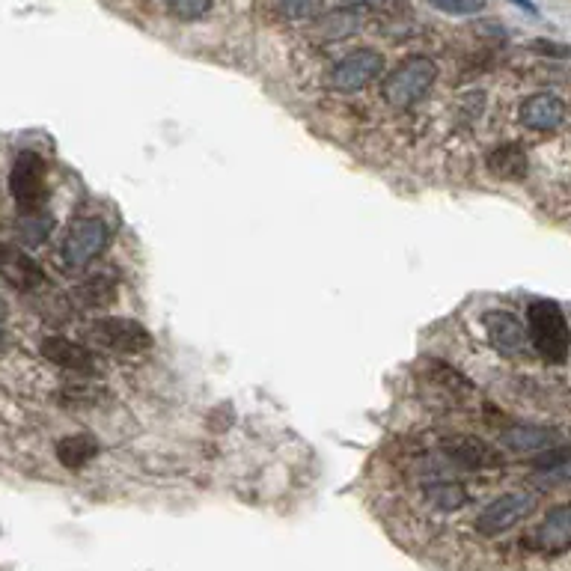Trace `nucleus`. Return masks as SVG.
<instances>
[{
	"label": "nucleus",
	"instance_id": "f257e3e1",
	"mask_svg": "<svg viewBox=\"0 0 571 571\" xmlns=\"http://www.w3.org/2000/svg\"><path fill=\"white\" fill-rule=\"evenodd\" d=\"M435 81H438V66H435L429 57L414 54V57L402 60V63L384 78L381 96H384V102H387L390 108L408 111V108L420 105V102L429 96V90L435 87Z\"/></svg>",
	"mask_w": 571,
	"mask_h": 571
},
{
	"label": "nucleus",
	"instance_id": "f03ea898",
	"mask_svg": "<svg viewBox=\"0 0 571 571\" xmlns=\"http://www.w3.org/2000/svg\"><path fill=\"white\" fill-rule=\"evenodd\" d=\"M527 337L548 363H566L571 351V328L554 301H536L527 310Z\"/></svg>",
	"mask_w": 571,
	"mask_h": 571
},
{
	"label": "nucleus",
	"instance_id": "7ed1b4c3",
	"mask_svg": "<svg viewBox=\"0 0 571 571\" xmlns=\"http://www.w3.org/2000/svg\"><path fill=\"white\" fill-rule=\"evenodd\" d=\"M9 191L18 203V212L27 215H42L48 203V167L45 158L36 152H21L9 170Z\"/></svg>",
	"mask_w": 571,
	"mask_h": 571
},
{
	"label": "nucleus",
	"instance_id": "20e7f679",
	"mask_svg": "<svg viewBox=\"0 0 571 571\" xmlns=\"http://www.w3.org/2000/svg\"><path fill=\"white\" fill-rule=\"evenodd\" d=\"M536 512V497L527 491H509L494 497L479 515H476V530L482 536H500L512 527H518L521 521H527Z\"/></svg>",
	"mask_w": 571,
	"mask_h": 571
},
{
	"label": "nucleus",
	"instance_id": "39448f33",
	"mask_svg": "<svg viewBox=\"0 0 571 571\" xmlns=\"http://www.w3.org/2000/svg\"><path fill=\"white\" fill-rule=\"evenodd\" d=\"M90 337L116 354H143L152 348V334L134 319L122 316H102L90 325Z\"/></svg>",
	"mask_w": 571,
	"mask_h": 571
},
{
	"label": "nucleus",
	"instance_id": "423d86ee",
	"mask_svg": "<svg viewBox=\"0 0 571 571\" xmlns=\"http://www.w3.org/2000/svg\"><path fill=\"white\" fill-rule=\"evenodd\" d=\"M108 247V227L99 218H78L69 224L63 241V259L69 268H84L99 259Z\"/></svg>",
	"mask_w": 571,
	"mask_h": 571
},
{
	"label": "nucleus",
	"instance_id": "0eeeda50",
	"mask_svg": "<svg viewBox=\"0 0 571 571\" xmlns=\"http://www.w3.org/2000/svg\"><path fill=\"white\" fill-rule=\"evenodd\" d=\"M381 72H384V57L372 48H360L334 66L331 87L337 93H357V90H366L375 78H381Z\"/></svg>",
	"mask_w": 571,
	"mask_h": 571
},
{
	"label": "nucleus",
	"instance_id": "6e6552de",
	"mask_svg": "<svg viewBox=\"0 0 571 571\" xmlns=\"http://www.w3.org/2000/svg\"><path fill=\"white\" fill-rule=\"evenodd\" d=\"M0 277L21 292H33L39 286H45V268L18 244L0 241Z\"/></svg>",
	"mask_w": 571,
	"mask_h": 571
},
{
	"label": "nucleus",
	"instance_id": "1a4fd4ad",
	"mask_svg": "<svg viewBox=\"0 0 571 571\" xmlns=\"http://www.w3.org/2000/svg\"><path fill=\"white\" fill-rule=\"evenodd\" d=\"M524 545L530 551H542V554H560L571 548V503L566 506H554L542 524H536L527 536Z\"/></svg>",
	"mask_w": 571,
	"mask_h": 571
},
{
	"label": "nucleus",
	"instance_id": "9d476101",
	"mask_svg": "<svg viewBox=\"0 0 571 571\" xmlns=\"http://www.w3.org/2000/svg\"><path fill=\"white\" fill-rule=\"evenodd\" d=\"M482 328L488 334V343L494 345V351L506 354V357H521L530 348V337L521 319H515L506 310H488L482 316Z\"/></svg>",
	"mask_w": 571,
	"mask_h": 571
},
{
	"label": "nucleus",
	"instance_id": "9b49d317",
	"mask_svg": "<svg viewBox=\"0 0 571 571\" xmlns=\"http://www.w3.org/2000/svg\"><path fill=\"white\" fill-rule=\"evenodd\" d=\"M444 456L450 461H456L461 467H470V470H485V467H497L503 458L500 453L479 441V438H470V435H453V438H444Z\"/></svg>",
	"mask_w": 571,
	"mask_h": 571
},
{
	"label": "nucleus",
	"instance_id": "f8f14e48",
	"mask_svg": "<svg viewBox=\"0 0 571 571\" xmlns=\"http://www.w3.org/2000/svg\"><path fill=\"white\" fill-rule=\"evenodd\" d=\"M42 357H48L54 366L78 372V375H93L96 372V354L81 343L66 340V337H45L42 340Z\"/></svg>",
	"mask_w": 571,
	"mask_h": 571
},
{
	"label": "nucleus",
	"instance_id": "ddd939ff",
	"mask_svg": "<svg viewBox=\"0 0 571 571\" xmlns=\"http://www.w3.org/2000/svg\"><path fill=\"white\" fill-rule=\"evenodd\" d=\"M521 122L533 131H554L566 122V102L554 93H536L521 105Z\"/></svg>",
	"mask_w": 571,
	"mask_h": 571
},
{
	"label": "nucleus",
	"instance_id": "4468645a",
	"mask_svg": "<svg viewBox=\"0 0 571 571\" xmlns=\"http://www.w3.org/2000/svg\"><path fill=\"white\" fill-rule=\"evenodd\" d=\"M500 444L509 453H542L560 444V435L545 426H512L500 435Z\"/></svg>",
	"mask_w": 571,
	"mask_h": 571
},
{
	"label": "nucleus",
	"instance_id": "2eb2a0df",
	"mask_svg": "<svg viewBox=\"0 0 571 571\" xmlns=\"http://www.w3.org/2000/svg\"><path fill=\"white\" fill-rule=\"evenodd\" d=\"M485 167H488L491 176H497L503 182H518V179L527 176L530 161H527V152H524L521 143H500L497 149L488 152Z\"/></svg>",
	"mask_w": 571,
	"mask_h": 571
},
{
	"label": "nucleus",
	"instance_id": "dca6fc26",
	"mask_svg": "<svg viewBox=\"0 0 571 571\" xmlns=\"http://www.w3.org/2000/svg\"><path fill=\"white\" fill-rule=\"evenodd\" d=\"M96 456H99V441L93 435H69V438L57 441V458L69 470L87 467Z\"/></svg>",
	"mask_w": 571,
	"mask_h": 571
},
{
	"label": "nucleus",
	"instance_id": "f3484780",
	"mask_svg": "<svg viewBox=\"0 0 571 571\" xmlns=\"http://www.w3.org/2000/svg\"><path fill=\"white\" fill-rule=\"evenodd\" d=\"M360 24H363V12H360V9H351V6H343V9H337V12L319 18L316 30H319L322 39H328V42L334 39V42H337V39H345V36L357 33Z\"/></svg>",
	"mask_w": 571,
	"mask_h": 571
},
{
	"label": "nucleus",
	"instance_id": "a211bd4d",
	"mask_svg": "<svg viewBox=\"0 0 571 571\" xmlns=\"http://www.w3.org/2000/svg\"><path fill=\"white\" fill-rule=\"evenodd\" d=\"M78 298L84 307H111L116 301V283L105 274H96V277H87L81 286H78Z\"/></svg>",
	"mask_w": 571,
	"mask_h": 571
},
{
	"label": "nucleus",
	"instance_id": "6ab92c4d",
	"mask_svg": "<svg viewBox=\"0 0 571 571\" xmlns=\"http://www.w3.org/2000/svg\"><path fill=\"white\" fill-rule=\"evenodd\" d=\"M423 494H426V500H429L432 506L447 509V512L467 506V500H470V494L464 491V485H461V482H450V479L426 485V491H423Z\"/></svg>",
	"mask_w": 571,
	"mask_h": 571
},
{
	"label": "nucleus",
	"instance_id": "aec40b11",
	"mask_svg": "<svg viewBox=\"0 0 571 571\" xmlns=\"http://www.w3.org/2000/svg\"><path fill=\"white\" fill-rule=\"evenodd\" d=\"M280 15L292 18V21H307V18H316L319 9H322V0H280L277 3Z\"/></svg>",
	"mask_w": 571,
	"mask_h": 571
},
{
	"label": "nucleus",
	"instance_id": "412c9836",
	"mask_svg": "<svg viewBox=\"0 0 571 571\" xmlns=\"http://www.w3.org/2000/svg\"><path fill=\"white\" fill-rule=\"evenodd\" d=\"M167 3H170L173 15L182 21H197L212 9V0H167Z\"/></svg>",
	"mask_w": 571,
	"mask_h": 571
},
{
	"label": "nucleus",
	"instance_id": "4be33fe9",
	"mask_svg": "<svg viewBox=\"0 0 571 571\" xmlns=\"http://www.w3.org/2000/svg\"><path fill=\"white\" fill-rule=\"evenodd\" d=\"M429 3L447 15H473L485 6V0H429Z\"/></svg>",
	"mask_w": 571,
	"mask_h": 571
},
{
	"label": "nucleus",
	"instance_id": "5701e85b",
	"mask_svg": "<svg viewBox=\"0 0 571 571\" xmlns=\"http://www.w3.org/2000/svg\"><path fill=\"white\" fill-rule=\"evenodd\" d=\"M48 227H51V224H45V218H42V215H27V218L21 221V232L27 235V241H30V244H39V241L45 238Z\"/></svg>",
	"mask_w": 571,
	"mask_h": 571
},
{
	"label": "nucleus",
	"instance_id": "b1692460",
	"mask_svg": "<svg viewBox=\"0 0 571 571\" xmlns=\"http://www.w3.org/2000/svg\"><path fill=\"white\" fill-rule=\"evenodd\" d=\"M343 6H351V9H360V6H381L384 0H340Z\"/></svg>",
	"mask_w": 571,
	"mask_h": 571
},
{
	"label": "nucleus",
	"instance_id": "393cba45",
	"mask_svg": "<svg viewBox=\"0 0 571 571\" xmlns=\"http://www.w3.org/2000/svg\"><path fill=\"white\" fill-rule=\"evenodd\" d=\"M512 3H515V6H521V9H527V12H533V15H536V12H539V9H536V3H533V0H512Z\"/></svg>",
	"mask_w": 571,
	"mask_h": 571
},
{
	"label": "nucleus",
	"instance_id": "a878e982",
	"mask_svg": "<svg viewBox=\"0 0 571 571\" xmlns=\"http://www.w3.org/2000/svg\"><path fill=\"white\" fill-rule=\"evenodd\" d=\"M0 319H6V301L0 298Z\"/></svg>",
	"mask_w": 571,
	"mask_h": 571
},
{
	"label": "nucleus",
	"instance_id": "bb28decb",
	"mask_svg": "<svg viewBox=\"0 0 571 571\" xmlns=\"http://www.w3.org/2000/svg\"><path fill=\"white\" fill-rule=\"evenodd\" d=\"M0 348H3V334H0Z\"/></svg>",
	"mask_w": 571,
	"mask_h": 571
}]
</instances>
